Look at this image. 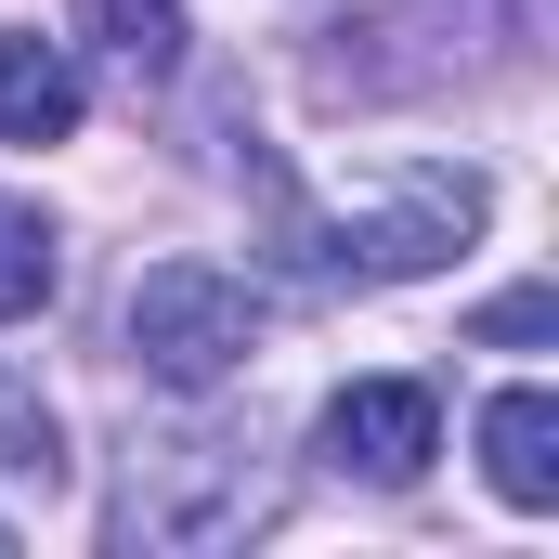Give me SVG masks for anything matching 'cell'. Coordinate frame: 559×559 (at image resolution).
Returning a JSON list of instances; mask_svg holds the SVG:
<instances>
[{
  "label": "cell",
  "mask_w": 559,
  "mask_h": 559,
  "mask_svg": "<svg viewBox=\"0 0 559 559\" xmlns=\"http://www.w3.org/2000/svg\"><path fill=\"white\" fill-rule=\"evenodd\" d=\"M274 521V455L261 429L235 417H182V429H143L131 468H118V547H235Z\"/></svg>",
  "instance_id": "6da1fadb"
},
{
  "label": "cell",
  "mask_w": 559,
  "mask_h": 559,
  "mask_svg": "<svg viewBox=\"0 0 559 559\" xmlns=\"http://www.w3.org/2000/svg\"><path fill=\"white\" fill-rule=\"evenodd\" d=\"M131 352H143V378H169V391H222L261 352V286L222 274V261H156L131 286Z\"/></svg>",
  "instance_id": "7a4b0ae2"
},
{
  "label": "cell",
  "mask_w": 559,
  "mask_h": 559,
  "mask_svg": "<svg viewBox=\"0 0 559 559\" xmlns=\"http://www.w3.org/2000/svg\"><path fill=\"white\" fill-rule=\"evenodd\" d=\"M481 235V182L468 169H404L365 222H338V235H312L299 261L325 286H391V274H429V261H455Z\"/></svg>",
  "instance_id": "3957f363"
},
{
  "label": "cell",
  "mask_w": 559,
  "mask_h": 559,
  "mask_svg": "<svg viewBox=\"0 0 559 559\" xmlns=\"http://www.w3.org/2000/svg\"><path fill=\"white\" fill-rule=\"evenodd\" d=\"M312 442H325V468H352V481H417L429 455H442V404H429L417 378H352V391L312 417Z\"/></svg>",
  "instance_id": "277c9868"
},
{
  "label": "cell",
  "mask_w": 559,
  "mask_h": 559,
  "mask_svg": "<svg viewBox=\"0 0 559 559\" xmlns=\"http://www.w3.org/2000/svg\"><path fill=\"white\" fill-rule=\"evenodd\" d=\"M481 468L508 508H559V391H495L481 404Z\"/></svg>",
  "instance_id": "5b68a950"
},
{
  "label": "cell",
  "mask_w": 559,
  "mask_h": 559,
  "mask_svg": "<svg viewBox=\"0 0 559 559\" xmlns=\"http://www.w3.org/2000/svg\"><path fill=\"white\" fill-rule=\"evenodd\" d=\"M79 118H92L79 66H66L52 39H26V26H13V39H0V143H66Z\"/></svg>",
  "instance_id": "8992f818"
},
{
  "label": "cell",
  "mask_w": 559,
  "mask_h": 559,
  "mask_svg": "<svg viewBox=\"0 0 559 559\" xmlns=\"http://www.w3.org/2000/svg\"><path fill=\"white\" fill-rule=\"evenodd\" d=\"M79 26H92V52L131 66V79H169V66H182V0H79Z\"/></svg>",
  "instance_id": "52a82bcc"
},
{
  "label": "cell",
  "mask_w": 559,
  "mask_h": 559,
  "mask_svg": "<svg viewBox=\"0 0 559 559\" xmlns=\"http://www.w3.org/2000/svg\"><path fill=\"white\" fill-rule=\"evenodd\" d=\"M0 481H66V429H52V404H39V378L26 365H0Z\"/></svg>",
  "instance_id": "ba28073f"
},
{
  "label": "cell",
  "mask_w": 559,
  "mask_h": 559,
  "mask_svg": "<svg viewBox=\"0 0 559 559\" xmlns=\"http://www.w3.org/2000/svg\"><path fill=\"white\" fill-rule=\"evenodd\" d=\"M52 274H66V261H52V222H39L26 195H0V325H26V312L52 299Z\"/></svg>",
  "instance_id": "9c48e42d"
},
{
  "label": "cell",
  "mask_w": 559,
  "mask_h": 559,
  "mask_svg": "<svg viewBox=\"0 0 559 559\" xmlns=\"http://www.w3.org/2000/svg\"><path fill=\"white\" fill-rule=\"evenodd\" d=\"M547 325H559L547 286H508V299H481V312H468V338H495V352H521V338H547Z\"/></svg>",
  "instance_id": "30bf717a"
},
{
  "label": "cell",
  "mask_w": 559,
  "mask_h": 559,
  "mask_svg": "<svg viewBox=\"0 0 559 559\" xmlns=\"http://www.w3.org/2000/svg\"><path fill=\"white\" fill-rule=\"evenodd\" d=\"M0 547H13V534H0Z\"/></svg>",
  "instance_id": "8fae6325"
}]
</instances>
